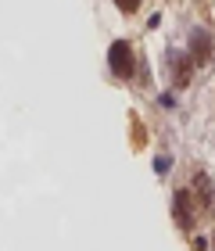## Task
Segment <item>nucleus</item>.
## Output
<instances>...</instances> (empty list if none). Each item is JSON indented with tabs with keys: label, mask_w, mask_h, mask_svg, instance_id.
Masks as SVG:
<instances>
[{
	"label": "nucleus",
	"mask_w": 215,
	"mask_h": 251,
	"mask_svg": "<svg viewBox=\"0 0 215 251\" xmlns=\"http://www.w3.org/2000/svg\"><path fill=\"white\" fill-rule=\"evenodd\" d=\"M168 165H172L168 158H154V173H168Z\"/></svg>",
	"instance_id": "5"
},
{
	"label": "nucleus",
	"mask_w": 215,
	"mask_h": 251,
	"mask_svg": "<svg viewBox=\"0 0 215 251\" xmlns=\"http://www.w3.org/2000/svg\"><path fill=\"white\" fill-rule=\"evenodd\" d=\"M208 54H212V40L205 36V32H194V36H190V61H194V65H205Z\"/></svg>",
	"instance_id": "3"
},
{
	"label": "nucleus",
	"mask_w": 215,
	"mask_h": 251,
	"mask_svg": "<svg viewBox=\"0 0 215 251\" xmlns=\"http://www.w3.org/2000/svg\"><path fill=\"white\" fill-rule=\"evenodd\" d=\"M172 208H176V226H179V230H190V226H194V212H197L194 190H176Z\"/></svg>",
	"instance_id": "2"
},
{
	"label": "nucleus",
	"mask_w": 215,
	"mask_h": 251,
	"mask_svg": "<svg viewBox=\"0 0 215 251\" xmlns=\"http://www.w3.org/2000/svg\"><path fill=\"white\" fill-rule=\"evenodd\" d=\"M108 68H111L119 79H129V75H133L137 61H133V50H129L126 40H115V43H111V50H108Z\"/></svg>",
	"instance_id": "1"
},
{
	"label": "nucleus",
	"mask_w": 215,
	"mask_h": 251,
	"mask_svg": "<svg viewBox=\"0 0 215 251\" xmlns=\"http://www.w3.org/2000/svg\"><path fill=\"white\" fill-rule=\"evenodd\" d=\"M115 4H119V11H126V15H133V11L140 7V0H115Z\"/></svg>",
	"instance_id": "4"
}]
</instances>
